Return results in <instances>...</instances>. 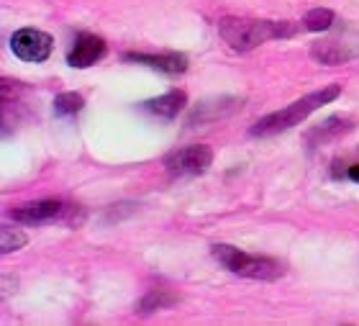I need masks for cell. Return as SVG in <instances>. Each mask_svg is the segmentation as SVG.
Segmentation results:
<instances>
[{
    "mask_svg": "<svg viewBox=\"0 0 359 326\" xmlns=\"http://www.w3.org/2000/svg\"><path fill=\"white\" fill-rule=\"evenodd\" d=\"M218 34L233 52H252V49L267 44V41H275V39L295 37L298 26L290 21H264V18L226 15L218 23Z\"/></svg>",
    "mask_w": 359,
    "mask_h": 326,
    "instance_id": "6da1fadb",
    "label": "cell"
},
{
    "mask_svg": "<svg viewBox=\"0 0 359 326\" xmlns=\"http://www.w3.org/2000/svg\"><path fill=\"white\" fill-rule=\"evenodd\" d=\"M339 96H341V85H326V88L316 90V93H308V96L292 100L290 105H285L280 111L267 113L264 119H259L255 126L249 129V136L264 139V136H275V133L287 131V129L303 124V121H306L311 113L318 111V108L329 105L331 100H337Z\"/></svg>",
    "mask_w": 359,
    "mask_h": 326,
    "instance_id": "7a4b0ae2",
    "label": "cell"
},
{
    "mask_svg": "<svg viewBox=\"0 0 359 326\" xmlns=\"http://www.w3.org/2000/svg\"><path fill=\"white\" fill-rule=\"evenodd\" d=\"M210 252L229 273L239 275V278H249V280H280L285 275L283 262L272 260V257H262V254H249L241 252L231 244H213Z\"/></svg>",
    "mask_w": 359,
    "mask_h": 326,
    "instance_id": "3957f363",
    "label": "cell"
},
{
    "mask_svg": "<svg viewBox=\"0 0 359 326\" xmlns=\"http://www.w3.org/2000/svg\"><path fill=\"white\" fill-rule=\"evenodd\" d=\"M311 57L318 65H346L359 57V29L354 26H341L331 31L329 37L318 39L311 44Z\"/></svg>",
    "mask_w": 359,
    "mask_h": 326,
    "instance_id": "277c9868",
    "label": "cell"
},
{
    "mask_svg": "<svg viewBox=\"0 0 359 326\" xmlns=\"http://www.w3.org/2000/svg\"><path fill=\"white\" fill-rule=\"evenodd\" d=\"M213 164V149L205 144H193V147H180L165 157L167 172H172L177 178H195L208 172Z\"/></svg>",
    "mask_w": 359,
    "mask_h": 326,
    "instance_id": "5b68a950",
    "label": "cell"
},
{
    "mask_svg": "<svg viewBox=\"0 0 359 326\" xmlns=\"http://www.w3.org/2000/svg\"><path fill=\"white\" fill-rule=\"evenodd\" d=\"M75 206H67L65 200L60 198H44V200H34V203H26V206H18L11 211L13 221L26 223V226H41V223H52L57 219H65Z\"/></svg>",
    "mask_w": 359,
    "mask_h": 326,
    "instance_id": "8992f818",
    "label": "cell"
},
{
    "mask_svg": "<svg viewBox=\"0 0 359 326\" xmlns=\"http://www.w3.org/2000/svg\"><path fill=\"white\" fill-rule=\"evenodd\" d=\"M52 37L41 29H18L11 37V49L23 62H44L52 54Z\"/></svg>",
    "mask_w": 359,
    "mask_h": 326,
    "instance_id": "52a82bcc",
    "label": "cell"
},
{
    "mask_svg": "<svg viewBox=\"0 0 359 326\" xmlns=\"http://www.w3.org/2000/svg\"><path fill=\"white\" fill-rule=\"evenodd\" d=\"M108 54V44L103 39L95 37V34H80V37L72 41L67 52V65L75 67V70H88V67L97 65Z\"/></svg>",
    "mask_w": 359,
    "mask_h": 326,
    "instance_id": "ba28073f",
    "label": "cell"
},
{
    "mask_svg": "<svg viewBox=\"0 0 359 326\" xmlns=\"http://www.w3.org/2000/svg\"><path fill=\"white\" fill-rule=\"evenodd\" d=\"M126 62H136V65L151 67V70H159L165 74H182L187 70V57L177 52H167V54H139V52H128L123 54Z\"/></svg>",
    "mask_w": 359,
    "mask_h": 326,
    "instance_id": "9c48e42d",
    "label": "cell"
},
{
    "mask_svg": "<svg viewBox=\"0 0 359 326\" xmlns=\"http://www.w3.org/2000/svg\"><path fill=\"white\" fill-rule=\"evenodd\" d=\"M352 129H354V119H349V116H329L323 124H318V126H313L306 133V141L311 147H323V144L341 139Z\"/></svg>",
    "mask_w": 359,
    "mask_h": 326,
    "instance_id": "30bf717a",
    "label": "cell"
},
{
    "mask_svg": "<svg viewBox=\"0 0 359 326\" xmlns=\"http://www.w3.org/2000/svg\"><path fill=\"white\" fill-rule=\"evenodd\" d=\"M241 98H213V100H205L190 113V126L195 124H208V121H218V119H226V116H231L233 111H239L241 108Z\"/></svg>",
    "mask_w": 359,
    "mask_h": 326,
    "instance_id": "8fae6325",
    "label": "cell"
},
{
    "mask_svg": "<svg viewBox=\"0 0 359 326\" xmlns=\"http://www.w3.org/2000/svg\"><path fill=\"white\" fill-rule=\"evenodd\" d=\"M185 105H187L185 93H182V90H170L165 96L147 100L144 108L149 113H154V116H159V119H177L180 113L185 111Z\"/></svg>",
    "mask_w": 359,
    "mask_h": 326,
    "instance_id": "7c38bea8",
    "label": "cell"
},
{
    "mask_svg": "<svg viewBox=\"0 0 359 326\" xmlns=\"http://www.w3.org/2000/svg\"><path fill=\"white\" fill-rule=\"evenodd\" d=\"M180 298L175 296L172 290H149L147 296L136 304V313H154V311H165L170 306L177 304Z\"/></svg>",
    "mask_w": 359,
    "mask_h": 326,
    "instance_id": "4fadbf2b",
    "label": "cell"
},
{
    "mask_svg": "<svg viewBox=\"0 0 359 326\" xmlns=\"http://www.w3.org/2000/svg\"><path fill=\"white\" fill-rule=\"evenodd\" d=\"M303 31H331L337 23V13L329 8H313L303 15Z\"/></svg>",
    "mask_w": 359,
    "mask_h": 326,
    "instance_id": "5bb4252c",
    "label": "cell"
},
{
    "mask_svg": "<svg viewBox=\"0 0 359 326\" xmlns=\"http://www.w3.org/2000/svg\"><path fill=\"white\" fill-rule=\"evenodd\" d=\"M26 244H29V237L21 229H13V226H3L0 229V252L3 254L18 252Z\"/></svg>",
    "mask_w": 359,
    "mask_h": 326,
    "instance_id": "9a60e30c",
    "label": "cell"
},
{
    "mask_svg": "<svg viewBox=\"0 0 359 326\" xmlns=\"http://www.w3.org/2000/svg\"><path fill=\"white\" fill-rule=\"evenodd\" d=\"M85 98L80 93H60L54 98V113L57 116H75V113L83 111Z\"/></svg>",
    "mask_w": 359,
    "mask_h": 326,
    "instance_id": "2e32d148",
    "label": "cell"
},
{
    "mask_svg": "<svg viewBox=\"0 0 359 326\" xmlns=\"http://www.w3.org/2000/svg\"><path fill=\"white\" fill-rule=\"evenodd\" d=\"M344 175H346L349 180H352V183H359V162H357V164H352V167H346Z\"/></svg>",
    "mask_w": 359,
    "mask_h": 326,
    "instance_id": "e0dca14e",
    "label": "cell"
}]
</instances>
